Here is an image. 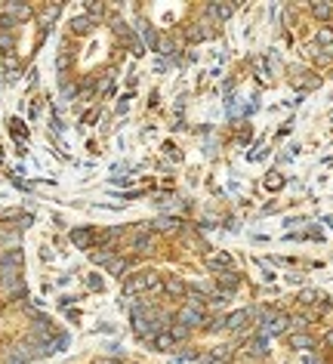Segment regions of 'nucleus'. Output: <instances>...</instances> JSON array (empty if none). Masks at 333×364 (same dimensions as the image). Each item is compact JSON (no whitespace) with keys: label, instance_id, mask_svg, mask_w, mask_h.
<instances>
[{"label":"nucleus","instance_id":"f257e3e1","mask_svg":"<svg viewBox=\"0 0 333 364\" xmlns=\"http://www.w3.org/2000/svg\"><path fill=\"white\" fill-rule=\"evenodd\" d=\"M176 321H179V324H185V327H195V324H204V315H201V309L185 306V309L176 315Z\"/></svg>","mask_w":333,"mask_h":364},{"label":"nucleus","instance_id":"f03ea898","mask_svg":"<svg viewBox=\"0 0 333 364\" xmlns=\"http://www.w3.org/2000/svg\"><path fill=\"white\" fill-rule=\"evenodd\" d=\"M207 266H210V269H219V272H229V269H232V256L213 250V253H207Z\"/></svg>","mask_w":333,"mask_h":364},{"label":"nucleus","instance_id":"7ed1b4c3","mask_svg":"<svg viewBox=\"0 0 333 364\" xmlns=\"http://www.w3.org/2000/svg\"><path fill=\"white\" fill-rule=\"evenodd\" d=\"M247 352H250V355H266V352H269V337L263 334V337L250 340V343H247Z\"/></svg>","mask_w":333,"mask_h":364},{"label":"nucleus","instance_id":"20e7f679","mask_svg":"<svg viewBox=\"0 0 333 364\" xmlns=\"http://www.w3.org/2000/svg\"><path fill=\"white\" fill-rule=\"evenodd\" d=\"M207 13H210V16H216V19H232L235 7H232V4H210V7H207Z\"/></svg>","mask_w":333,"mask_h":364},{"label":"nucleus","instance_id":"39448f33","mask_svg":"<svg viewBox=\"0 0 333 364\" xmlns=\"http://www.w3.org/2000/svg\"><path fill=\"white\" fill-rule=\"evenodd\" d=\"M247 318H250V312H244V309H241V312H232V315L226 318V327L238 330V327H244V324H247Z\"/></svg>","mask_w":333,"mask_h":364},{"label":"nucleus","instance_id":"423d86ee","mask_svg":"<svg viewBox=\"0 0 333 364\" xmlns=\"http://www.w3.org/2000/svg\"><path fill=\"white\" fill-rule=\"evenodd\" d=\"M164 290H167L170 296H185V293H189V287H185V284H182L179 278H170L167 284H164Z\"/></svg>","mask_w":333,"mask_h":364},{"label":"nucleus","instance_id":"0eeeda50","mask_svg":"<svg viewBox=\"0 0 333 364\" xmlns=\"http://www.w3.org/2000/svg\"><path fill=\"white\" fill-rule=\"evenodd\" d=\"M287 343L293 346V349H312L315 343H312V337H306V334H290L287 337Z\"/></svg>","mask_w":333,"mask_h":364},{"label":"nucleus","instance_id":"6e6552de","mask_svg":"<svg viewBox=\"0 0 333 364\" xmlns=\"http://www.w3.org/2000/svg\"><path fill=\"white\" fill-rule=\"evenodd\" d=\"M281 330H287V318H284V315H275L269 324H266V334H281Z\"/></svg>","mask_w":333,"mask_h":364},{"label":"nucleus","instance_id":"1a4fd4ad","mask_svg":"<svg viewBox=\"0 0 333 364\" xmlns=\"http://www.w3.org/2000/svg\"><path fill=\"white\" fill-rule=\"evenodd\" d=\"M312 16L315 19H330L333 16V4H312Z\"/></svg>","mask_w":333,"mask_h":364},{"label":"nucleus","instance_id":"9d476101","mask_svg":"<svg viewBox=\"0 0 333 364\" xmlns=\"http://www.w3.org/2000/svg\"><path fill=\"white\" fill-rule=\"evenodd\" d=\"M155 228H158V231H176V228H179V219H173V216L158 219V222H155Z\"/></svg>","mask_w":333,"mask_h":364},{"label":"nucleus","instance_id":"9b49d317","mask_svg":"<svg viewBox=\"0 0 333 364\" xmlns=\"http://www.w3.org/2000/svg\"><path fill=\"white\" fill-rule=\"evenodd\" d=\"M219 284L226 287V290H235V287H238V275H232V272H222V275H219Z\"/></svg>","mask_w":333,"mask_h":364},{"label":"nucleus","instance_id":"f8f14e48","mask_svg":"<svg viewBox=\"0 0 333 364\" xmlns=\"http://www.w3.org/2000/svg\"><path fill=\"white\" fill-rule=\"evenodd\" d=\"M207 358H216V361H232V346H219L213 355H207Z\"/></svg>","mask_w":333,"mask_h":364},{"label":"nucleus","instance_id":"ddd939ff","mask_svg":"<svg viewBox=\"0 0 333 364\" xmlns=\"http://www.w3.org/2000/svg\"><path fill=\"white\" fill-rule=\"evenodd\" d=\"M284 185V179H281V173H269V179H266V188L269 191H278Z\"/></svg>","mask_w":333,"mask_h":364},{"label":"nucleus","instance_id":"4468645a","mask_svg":"<svg viewBox=\"0 0 333 364\" xmlns=\"http://www.w3.org/2000/svg\"><path fill=\"white\" fill-rule=\"evenodd\" d=\"M142 37H145V44H148V47H158V34H155V28L142 25Z\"/></svg>","mask_w":333,"mask_h":364},{"label":"nucleus","instance_id":"2eb2a0df","mask_svg":"<svg viewBox=\"0 0 333 364\" xmlns=\"http://www.w3.org/2000/svg\"><path fill=\"white\" fill-rule=\"evenodd\" d=\"M170 337H173V340H185V337H189V327H185V324H173V327H170Z\"/></svg>","mask_w":333,"mask_h":364},{"label":"nucleus","instance_id":"dca6fc26","mask_svg":"<svg viewBox=\"0 0 333 364\" xmlns=\"http://www.w3.org/2000/svg\"><path fill=\"white\" fill-rule=\"evenodd\" d=\"M185 296H189V306H192V309H201V306H204V296H201L198 290H189Z\"/></svg>","mask_w":333,"mask_h":364},{"label":"nucleus","instance_id":"f3484780","mask_svg":"<svg viewBox=\"0 0 333 364\" xmlns=\"http://www.w3.org/2000/svg\"><path fill=\"white\" fill-rule=\"evenodd\" d=\"M318 44H324V47H333V31H330V28L318 31Z\"/></svg>","mask_w":333,"mask_h":364},{"label":"nucleus","instance_id":"a211bd4d","mask_svg":"<svg viewBox=\"0 0 333 364\" xmlns=\"http://www.w3.org/2000/svg\"><path fill=\"white\" fill-rule=\"evenodd\" d=\"M300 300H303V303H318V300H324V296H321L318 290H303V296H300Z\"/></svg>","mask_w":333,"mask_h":364},{"label":"nucleus","instance_id":"6ab92c4d","mask_svg":"<svg viewBox=\"0 0 333 364\" xmlns=\"http://www.w3.org/2000/svg\"><path fill=\"white\" fill-rule=\"evenodd\" d=\"M158 346H161V349H170V346H173V337H170V334H161V337H158Z\"/></svg>","mask_w":333,"mask_h":364},{"label":"nucleus","instance_id":"aec40b11","mask_svg":"<svg viewBox=\"0 0 333 364\" xmlns=\"http://www.w3.org/2000/svg\"><path fill=\"white\" fill-rule=\"evenodd\" d=\"M324 343H327V346H333V330L327 334V340H324Z\"/></svg>","mask_w":333,"mask_h":364}]
</instances>
